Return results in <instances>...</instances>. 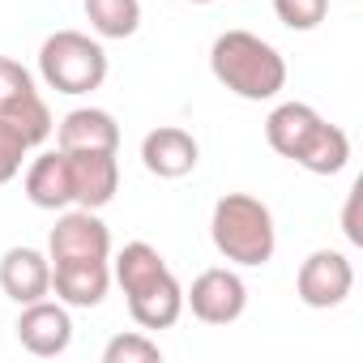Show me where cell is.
<instances>
[{"mask_svg": "<svg viewBox=\"0 0 363 363\" xmlns=\"http://www.w3.org/2000/svg\"><path fill=\"white\" fill-rule=\"evenodd\" d=\"M274 13L291 30H316L329 13V0H274Z\"/></svg>", "mask_w": 363, "mask_h": 363, "instance_id": "cell-21", "label": "cell"}, {"mask_svg": "<svg viewBox=\"0 0 363 363\" xmlns=\"http://www.w3.org/2000/svg\"><path fill=\"white\" fill-rule=\"evenodd\" d=\"M184 312V286L175 282V274L167 269L162 278H154L150 286L133 291L128 295V316L141 325V329H171Z\"/></svg>", "mask_w": 363, "mask_h": 363, "instance_id": "cell-13", "label": "cell"}, {"mask_svg": "<svg viewBox=\"0 0 363 363\" xmlns=\"http://www.w3.org/2000/svg\"><path fill=\"white\" fill-rule=\"evenodd\" d=\"M103 363H162V350L145 333H116L103 346Z\"/></svg>", "mask_w": 363, "mask_h": 363, "instance_id": "cell-19", "label": "cell"}, {"mask_svg": "<svg viewBox=\"0 0 363 363\" xmlns=\"http://www.w3.org/2000/svg\"><path fill=\"white\" fill-rule=\"evenodd\" d=\"M26 141H22V133L0 116V184H9V179L22 171V162H26Z\"/></svg>", "mask_w": 363, "mask_h": 363, "instance_id": "cell-22", "label": "cell"}, {"mask_svg": "<svg viewBox=\"0 0 363 363\" xmlns=\"http://www.w3.org/2000/svg\"><path fill=\"white\" fill-rule=\"evenodd\" d=\"M0 291L13 303H35L52 295V257H43L39 248H9L0 257Z\"/></svg>", "mask_w": 363, "mask_h": 363, "instance_id": "cell-11", "label": "cell"}, {"mask_svg": "<svg viewBox=\"0 0 363 363\" xmlns=\"http://www.w3.org/2000/svg\"><path fill=\"white\" fill-rule=\"evenodd\" d=\"M354 206H359V189H350V201H346V218L342 223H346V240L350 244H363V231L354 227Z\"/></svg>", "mask_w": 363, "mask_h": 363, "instance_id": "cell-23", "label": "cell"}, {"mask_svg": "<svg viewBox=\"0 0 363 363\" xmlns=\"http://www.w3.org/2000/svg\"><path fill=\"white\" fill-rule=\"evenodd\" d=\"M120 145V124L111 111L103 107H77L60 120V150L77 154V150H111Z\"/></svg>", "mask_w": 363, "mask_h": 363, "instance_id": "cell-15", "label": "cell"}, {"mask_svg": "<svg viewBox=\"0 0 363 363\" xmlns=\"http://www.w3.org/2000/svg\"><path fill=\"white\" fill-rule=\"evenodd\" d=\"M26 197L39 210H69L73 206V175H69V154L52 150L39 154L26 171Z\"/></svg>", "mask_w": 363, "mask_h": 363, "instance_id": "cell-14", "label": "cell"}, {"mask_svg": "<svg viewBox=\"0 0 363 363\" xmlns=\"http://www.w3.org/2000/svg\"><path fill=\"white\" fill-rule=\"evenodd\" d=\"M193 5H210V0H193Z\"/></svg>", "mask_w": 363, "mask_h": 363, "instance_id": "cell-24", "label": "cell"}, {"mask_svg": "<svg viewBox=\"0 0 363 363\" xmlns=\"http://www.w3.org/2000/svg\"><path fill=\"white\" fill-rule=\"evenodd\" d=\"M162 274H167V261L158 257V248H150V244H141V240H137V244H124L120 257H116V265H111V278L120 282L124 295L150 286V282L162 278Z\"/></svg>", "mask_w": 363, "mask_h": 363, "instance_id": "cell-16", "label": "cell"}, {"mask_svg": "<svg viewBox=\"0 0 363 363\" xmlns=\"http://www.w3.org/2000/svg\"><path fill=\"white\" fill-rule=\"evenodd\" d=\"M39 73L56 94H90L107 82V52L82 30H56L39 48Z\"/></svg>", "mask_w": 363, "mask_h": 363, "instance_id": "cell-4", "label": "cell"}, {"mask_svg": "<svg viewBox=\"0 0 363 363\" xmlns=\"http://www.w3.org/2000/svg\"><path fill=\"white\" fill-rule=\"evenodd\" d=\"M184 303L206 325H231L248 308V286L235 269H206V274H197L193 291H184Z\"/></svg>", "mask_w": 363, "mask_h": 363, "instance_id": "cell-7", "label": "cell"}, {"mask_svg": "<svg viewBox=\"0 0 363 363\" xmlns=\"http://www.w3.org/2000/svg\"><path fill=\"white\" fill-rule=\"evenodd\" d=\"M201 158V145L189 128H175V124H162V128H150L145 141H141V162L150 175L158 179H179L189 175Z\"/></svg>", "mask_w": 363, "mask_h": 363, "instance_id": "cell-10", "label": "cell"}, {"mask_svg": "<svg viewBox=\"0 0 363 363\" xmlns=\"http://www.w3.org/2000/svg\"><path fill=\"white\" fill-rule=\"evenodd\" d=\"M295 291L308 308H337L346 303V295L354 291V265L346 261V252L337 248H316L295 278Z\"/></svg>", "mask_w": 363, "mask_h": 363, "instance_id": "cell-6", "label": "cell"}, {"mask_svg": "<svg viewBox=\"0 0 363 363\" xmlns=\"http://www.w3.org/2000/svg\"><path fill=\"white\" fill-rule=\"evenodd\" d=\"M48 257L52 261H107L111 257V231L99 218V210H69L56 218L48 235Z\"/></svg>", "mask_w": 363, "mask_h": 363, "instance_id": "cell-5", "label": "cell"}, {"mask_svg": "<svg viewBox=\"0 0 363 363\" xmlns=\"http://www.w3.org/2000/svg\"><path fill=\"white\" fill-rule=\"evenodd\" d=\"M39 90H35V77H30V69H22L18 60H9V56H0V116H9V111H18L22 103H30Z\"/></svg>", "mask_w": 363, "mask_h": 363, "instance_id": "cell-18", "label": "cell"}, {"mask_svg": "<svg viewBox=\"0 0 363 363\" xmlns=\"http://www.w3.org/2000/svg\"><path fill=\"white\" fill-rule=\"evenodd\" d=\"M18 342L30 354H39V359L65 354L69 342H73V316H69V308L65 303H48V299L26 303L22 316H18Z\"/></svg>", "mask_w": 363, "mask_h": 363, "instance_id": "cell-8", "label": "cell"}, {"mask_svg": "<svg viewBox=\"0 0 363 363\" xmlns=\"http://www.w3.org/2000/svg\"><path fill=\"white\" fill-rule=\"evenodd\" d=\"M265 141L274 154L299 162L312 175H337L350 162V137L308 103L274 107L265 120Z\"/></svg>", "mask_w": 363, "mask_h": 363, "instance_id": "cell-1", "label": "cell"}, {"mask_svg": "<svg viewBox=\"0 0 363 363\" xmlns=\"http://www.w3.org/2000/svg\"><path fill=\"white\" fill-rule=\"evenodd\" d=\"M69 175H73V206H82V210H103L120 189V162L111 150L69 154Z\"/></svg>", "mask_w": 363, "mask_h": 363, "instance_id": "cell-9", "label": "cell"}, {"mask_svg": "<svg viewBox=\"0 0 363 363\" xmlns=\"http://www.w3.org/2000/svg\"><path fill=\"white\" fill-rule=\"evenodd\" d=\"M111 286L107 261H52V291L69 308H99Z\"/></svg>", "mask_w": 363, "mask_h": 363, "instance_id": "cell-12", "label": "cell"}, {"mask_svg": "<svg viewBox=\"0 0 363 363\" xmlns=\"http://www.w3.org/2000/svg\"><path fill=\"white\" fill-rule=\"evenodd\" d=\"M210 235H214V248L231 261V265H265L278 248V231H274V214L265 201L248 197V193H227L218 197L214 206V218H210Z\"/></svg>", "mask_w": 363, "mask_h": 363, "instance_id": "cell-3", "label": "cell"}, {"mask_svg": "<svg viewBox=\"0 0 363 363\" xmlns=\"http://www.w3.org/2000/svg\"><path fill=\"white\" fill-rule=\"evenodd\" d=\"M210 69L218 86H227L235 99H248V103H265L286 86L282 52L252 30H223L210 48Z\"/></svg>", "mask_w": 363, "mask_h": 363, "instance_id": "cell-2", "label": "cell"}, {"mask_svg": "<svg viewBox=\"0 0 363 363\" xmlns=\"http://www.w3.org/2000/svg\"><path fill=\"white\" fill-rule=\"evenodd\" d=\"M86 18L99 39H128L141 26V0H86Z\"/></svg>", "mask_w": 363, "mask_h": 363, "instance_id": "cell-17", "label": "cell"}, {"mask_svg": "<svg viewBox=\"0 0 363 363\" xmlns=\"http://www.w3.org/2000/svg\"><path fill=\"white\" fill-rule=\"evenodd\" d=\"M5 120L22 133V141H26V145H39V141H48V137H52V111H48V103H43L39 94H35L30 103H22L18 111H9Z\"/></svg>", "mask_w": 363, "mask_h": 363, "instance_id": "cell-20", "label": "cell"}]
</instances>
